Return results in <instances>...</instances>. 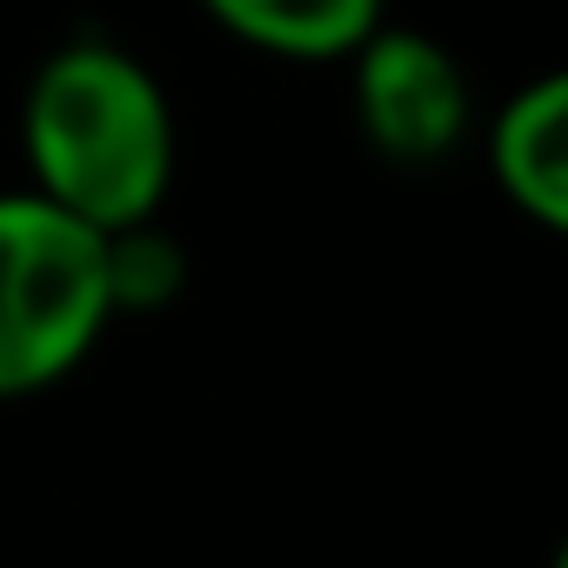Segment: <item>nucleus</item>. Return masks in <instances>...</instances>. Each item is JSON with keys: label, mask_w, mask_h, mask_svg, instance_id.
Masks as SVG:
<instances>
[{"label": "nucleus", "mask_w": 568, "mask_h": 568, "mask_svg": "<svg viewBox=\"0 0 568 568\" xmlns=\"http://www.w3.org/2000/svg\"><path fill=\"white\" fill-rule=\"evenodd\" d=\"M355 114L375 154L395 168H428L468 128L462 61L415 28H375L355 48Z\"/></svg>", "instance_id": "obj_3"}, {"label": "nucleus", "mask_w": 568, "mask_h": 568, "mask_svg": "<svg viewBox=\"0 0 568 568\" xmlns=\"http://www.w3.org/2000/svg\"><path fill=\"white\" fill-rule=\"evenodd\" d=\"M488 168L535 227H568V81L561 74H541L495 114Z\"/></svg>", "instance_id": "obj_4"}, {"label": "nucleus", "mask_w": 568, "mask_h": 568, "mask_svg": "<svg viewBox=\"0 0 568 568\" xmlns=\"http://www.w3.org/2000/svg\"><path fill=\"white\" fill-rule=\"evenodd\" d=\"M181 274H187L181 241L161 234L154 214L128 221V227H108V302L114 308H141L148 315V308L174 302L181 295Z\"/></svg>", "instance_id": "obj_6"}, {"label": "nucleus", "mask_w": 568, "mask_h": 568, "mask_svg": "<svg viewBox=\"0 0 568 568\" xmlns=\"http://www.w3.org/2000/svg\"><path fill=\"white\" fill-rule=\"evenodd\" d=\"M21 141L41 181L34 194L101 234L148 221L174 174L168 94L134 54L108 41H68L41 61L21 108Z\"/></svg>", "instance_id": "obj_1"}, {"label": "nucleus", "mask_w": 568, "mask_h": 568, "mask_svg": "<svg viewBox=\"0 0 568 568\" xmlns=\"http://www.w3.org/2000/svg\"><path fill=\"white\" fill-rule=\"evenodd\" d=\"M201 8L247 48L288 54V61L355 54L382 28V0H201Z\"/></svg>", "instance_id": "obj_5"}, {"label": "nucleus", "mask_w": 568, "mask_h": 568, "mask_svg": "<svg viewBox=\"0 0 568 568\" xmlns=\"http://www.w3.org/2000/svg\"><path fill=\"white\" fill-rule=\"evenodd\" d=\"M108 315V234L48 194H0V402L54 388Z\"/></svg>", "instance_id": "obj_2"}]
</instances>
